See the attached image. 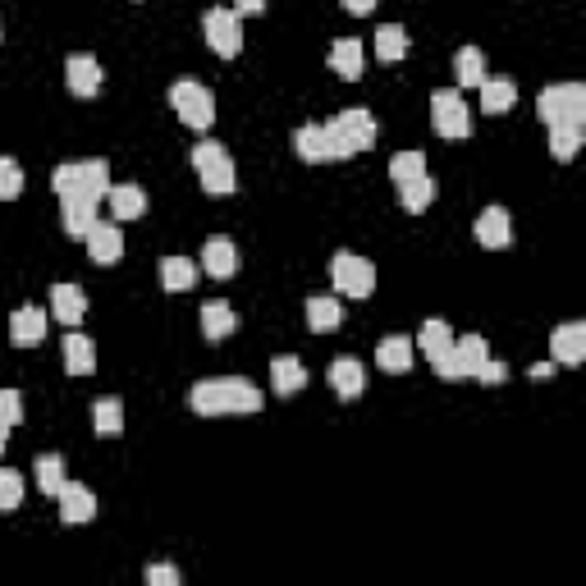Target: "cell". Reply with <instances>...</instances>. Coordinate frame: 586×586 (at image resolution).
I'll use <instances>...</instances> for the list:
<instances>
[{"instance_id":"6da1fadb","label":"cell","mask_w":586,"mask_h":586,"mask_svg":"<svg viewBox=\"0 0 586 586\" xmlns=\"http://www.w3.org/2000/svg\"><path fill=\"white\" fill-rule=\"evenodd\" d=\"M197 417H234V413H261L266 399L252 380L243 376H220V380H197L188 394Z\"/></svg>"},{"instance_id":"7a4b0ae2","label":"cell","mask_w":586,"mask_h":586,"mask_svg":"<svg viewBox=\"0 0 586 586\" xmlns=\"http://www.w3.org/2000/svg\"><path fill=\"white\" fill-rule=\"evenodd\" d=\"M326 142H330V161H348V156L367 152L376 142V120H371L367 106H353V110H339L335 120L326 124Z\"/></svg>"},{"instance_id":"3957f363","label":"cell","mask_w":586,"mask_h":586,"mask_svg":"<svg viewBox=\"0 0 586 586\" xmlns=\"http://www.w3.org/2000/svg\"><path fill=\"white\" fill-rule=\"evenodd\" d=\"M193 170L202 179L211 197H229L239 188V170H234V156L220 147V142H197L193 147Z\"/></svg>"},{"instance_id":"277c9868","label":"cell","mask_w":586,"mask_h":586,"mask_svg":"<svg viewBox=\"0 0 586 586\" xmlns=\"http://www.w3.org/2000/svg\"><path fill=\"white\" fill-rule=\"evenodd\" d=\"M51 188L60 197H106L110 193V170H106V161H69V165H55Z\"/></svg>"},{"instance_id":"5b68a950","label":"cell","mask_w":586,"mask_h":586,"mask_svg":"<svg viewBox=\"0 0 586 586\" xmlns=\"http://www.w3.org/2000/svg\"><path fill=\"white\" fill-rule=\"evenodd\" d=\"M536 115H541L545 124H573V129H582L586 124V87L582 83L545 87L541 97H536Z\"/></svg>"},{"instance_id":"8992f818","label":"cell","mask_w":586,"mask_h":586,"mask_svg":"<svg viewBox=\"0 0 586 586\" xmlns=\"http://www.w3.org/2000/svg\"><path fill=\"white\" fill-rule=\"evenodd\" d=\"M490 358V344L481 335H463L454 339V348H449L445 358H435V376L440 380H467V376H477V367Z\"/></svg>"},{"instance_id":"52a82bcc","label":"cell","mask_w":586,"mask_h":586,"mask_svg":"<svg viewBox=\"0 0 586 586\" xmlns=\"http://www.w3.org/2000/svg\"><path fill=\"white\" fill-rule=\"evenodd\" d=\"M330 280H335V293H348V298H371L376 293V266L358 252H335L330 261Z\"/></svg>"},{"instance_id":"ba28073f","label":"cell","mask_w":586,"mask_h":586,"mask_svg":"<svg viewBox=\"0 0 586 586\" xmlns=\"http://www.w3.org/2000/svg\"><path fill=\"white\" fill-rule=\"evenodd\" d=\"M170 106L179 110V120H184L188 129H211V120H216V97H211L202 83H193V78L170 87Z\"/></svg>"},{"instance_id":"9c48e42d","label":"cell","mask_w":586,"mask_h":586,"mask_svg":"<svg viewBox=\"0 0 586 586\" xmlns=\"http://www.w3.org/2000/svg\"><path fill=\"white\" fill-rule=\"evenodd\" d=\"M431 124H435L440 138H467L472 115H467V101L458 97L454 87H445V92H435L431 97Z\"/></svg>"},{"instance_id":"30bf717a","label":"cell","mask_w":586,"mask_h":586,"mask_svg":"<svg viewBox=\"0 0 586 586\" xmlns=\"http://www.w3.org/2000/svg\"><path fill=\"white\" fill-rule=\"evenodd\" d=\"M202 33H207V46L216 55H239L243 51V23H239V10H207L202 19Z\"/></svg>"},{"instance_id":"8fae6325","label":"cell","mask_w":586,"mask_h":586,"mask_svg":"<svg viewBox=\"0 0 586 586\" xmlns=\"http://www.w3.org/2000/svg\"><path fill=\"white\" fill-rule=\"evenodd\" d=\"M60 518L69 522V527H83V522H92L97 518V495L83 486V481H69L65 477V486H60Z\"/></svg>"},{"instance_id":"7c38bea8","label":"cell","mask_w":586,"mask_h":586,"mask_svg":"<svg viewBox=\"0 0 586 586\" xmlns=\"http://www.w3.org/2000/svg\"><path fill=\"white\" fill-rule=\"evenodd\" d=\"M87 257L97 261V266H115L124 257V234L120 225H110V220H97L92 234H87Z\"/></svg>"},{"instance_id":"4fadbf2b","label":"cell","mask_w":586,"mask_h":586,"mask_svg":"<svg viewBox=\"0 0 586 586\" xmlns=\"http://www.w3.org/2000/svg\"><path fill=\"white\" fill-rule=\"evenodd\" d=\"M65 83L74 97H97L101 92V65L97 55H69L65 60Z\"/></svg>"},{"instance_id":"5bb4252c","label":"cell","mask_w":586,"mask_h":586,"mask_svg":"<svg viewBox=\"0 0 586 586\" xmlns=\"http://www.w3.org/2000/svg\"><path fill=\"white\" fill-rule=\"evenodd\" d=\"M60 207H65V234L69 239H87L92 225H97L101 197H60Z\"/></svg>"},{"instance_id":"9a60e30c","label":"cell","mask_w":586,"mask_h":586,"mask_svg":"<svg viewBox=\"0 0 586 586\" xmlns=\"http://www.w3.org/2000/svg\"><path fill=\"white\" fill-rule=\"evenodd\" d=\"M330 385H335V394L344 403H353L362 390H367V367H362L358 358H335L330 362Z\"/></svg>"},{"instance_id":"2e32d148","label":"cell","mask_w":586,"mask_h":586,"mask_svg":"<svg viewBox=\"0 0 586 586\" xmlns=\"http://www.w3.org/2000/svg\"><path fill=\"white\" fill-rule=\"evenodd\" d=\"M477 243L481 248H509L513 243V220L504 207H486L477 216Z\"/></svg>"},{"instance_id":"e0dca14e","label":"cell","mask_w":586,"mask_h":586,"mask_svg":"<svg viewBox=\"0 0 586 586\" xmlns=\"http://www.w3.org/2000/svg\"><path fill=\"white\" fill-rule=\"evenodd\" d=\"M51 312H55V321H60V326L74 330L78 321L87 316V293L78 289V284H55V289H51Z\"/></svg>"},{"instance_id":"ac0fdd59","label":"cell","mask_w":586,"mask_h":586,"mask_svg":"<svg viewBox=\"0 0 586 586\" xmlns=\"http://www.w3.org/2000/svg\"><path fill=\"white\" fill-rule=\"evenodd\" d=\"M554 362H564V367H577L586 358V326L582 321H568V326L554 330V344H550Z\"/></svg>"},{"instance_id":"d6986e66","label":"cell","mask_w":586,"mask_h":586,"mask_svg":"<svg viewBox=\"0 0 586 586\" xmlns=\"http://www.w3.org/2000/svg\"><path fill=\"white\" fill-rule=\"evenodd\" d=\"M202 271L216 275V280H229V275L239 271V248L229 239H207V248H202Z\"/></svg>"},{"instance_id":"ffe728a7","label":"cell","mask_w":586,"mask_h":586,"mask_svg":"<svg viewBox=\"0 0 586 586\" xmlns=\"http://www.w3.org/2000/svg\"><path fill=\"white\" fill-rule=\"evenodd\" d=\"M10 339L19 348H33L46 339V312L42 307H19V312L10 316Z\"/></svg>"},{"instance_id":"44dd1931","label":"cell","mask_w":586,"mask_h":586,"mask_svg":"<svg viewBox=\"0 0 586 586\" xmlns=\"http://www.w3.org/2000/svg\"><path fill=\"white\" fill-rule=\"evenodd\" d=\"M339 321H344V307H339L335 293H312V298H307V326H312L316 335H330Z\"/></svg>"},{"instance_id":"7402d4cb","label":"cell","mask_w":586,"mask_h":586,"mask_svg":"<svg viewBox=\"0 0 586 586\" xmlns=\"http://www.w3.org/2000/svg\"><path fill=\"white\" fill-rule=\"evenodd\" d=\"M65 371L69 376H92L97 371V348H92L87 335H78V330L65 335Z\"/></svg>"},{"instance_id":"603a6c76","label":"cell","mask_w":586,"mask_h":586,"mask_svg":"<svg viewBox=\"0 0 586 586\" xmlns=\"http://www.w3.org/2000/svg\"><path fill=\"white\" fill-rule=\"evenodd\" d=\"M330 69H335L344 83L362 78V42L358 37H339V42L330 46Z\"/></svg>"},{"instance_id":"cb8c5ba5","label":"cell","mask_w":586,"mask_h":586,"mask_svg":"<svg viewBox=\"0 0 586 586\" xmlns=\"http://www.w3.org/2000/svg\"><path fill=\"white\" fill-rule=\"evenodd\" d=\"M376 367H380V371H390V376H403V371H413V344H408L403 335L380 339V348H376Z\"/></svg>"},{"instance_id":"d4e9b609","label":"cell","mask_w":586,"mask_h":586,"mask_svg":"<svg viewBox=\"0 0 586 586\" xmlns=\"http://www.w3.org/2000/svg\"><path fill=\"white\" fill-rule=\"evenodd\" d=\"M234 330H239V316H234V307H229V303H207V307H202V335H207L211 344L229 339Z\"/></svg>"},{"instance_id":"484cf974","label":"cell","mask_w":586,"mask_h":586,"mask_svg":"<svg viewBox=\"0 0 586 586\" xmlns=\"http://www.w3.org/2000/svg\"><path fill=\"white\" fill-rule=\"evenodd\" d=\"M106 197H110V216L115 220H138L147 211V193L138 184H115Z\"/></svg>"},{"instance_id":"4316f807","label":"cell","mask_w":586,"mask_h":586,"mask_svg":"<svg viewBox=\"0 0 586 586\" xmlns=\"http://www.w3.org/2000/svg\"><path fill=\"white\" fill-rule=\"evenodd\" d=\"M307 385V367L298 358H275L271 362V390L275 394H284V399H289V394H298Z\"/></svg>"},{"instance_id":"83f0119b","label":"cell","mask_w":586,"mask_h":586,"mask_svg":"<svg viewBox=\"0 0 586 586\" xmlns=\"http://www.w3.org/2000/svg\"><path fill=\"white\" fill-rule=\"evenodd\" d=\"M293 152L303 156V161H330V142H326V124H303V129L293 133Z\"/></svg>"},{"instance_id":"f1b7e54d","label":"cell","mask_w":586,"mask_h":586,"mask_svg":"<svg viewBox=\"0 0 586 586\" xmlns=\"http://www.w3.org/2000/svg\"><path fill=\"white\" fill-rule=\"evenodd\" d=\"M197 284V266L188 257H161V289L165 293H188Z\"/></svg>"},{"instance_id":"f546056e","label":"cell","mask_w":586,"mask_h":586,"mask_svg":"<svg viewBox=\"0 0 586 586\" xmlns=\"http://www.w3.org/2000/svg\"><path fill=\"white\" fill-rule=\"evenodd\" d=\"M408 46H413V37L403 33L399 23H385V28L376 33V60H380V65H394V60H403V55H408Z\"/></svg>"},{"instance_id":"4dcf8cb0","label":"cell","mask_w":586,"mask_h":586,"mask_svg":"<svg viewBox=\"0 0 586 586\" xmlns=\"http://www.w3.org/2000/svg\"><path fill=\"white\" fill-rule=\"evenodd\" d=\"M513 101H518V87L509 78H486L481 83V110L486 115H504V110H513Z\"/></svg>"},{"instance_id":"1f68e13d","label":"cell","mask_w":586,"mask_h":586,"mask_svg":"<svg viewBox=\"0 0 586 586\" xmlns=\"http://www.w3.org/2000/svg\"><path fill=\"white\" fill-rule=\"evenodd\" d=\"M417 348H422L426 358H445L449 348H454V330L445 326V321H426L422 330H417Z\"/></svg>"},{"instance_id":"d6a6232c","label":"cell","mask_w":586,"mask_h":586,"mask_svg":"<svg viewBox=\"0 0 586 586\" xmlns=\"http://www.w3.org/2000/svg\"><path fill=\"white\" fill-rule=\"evenodd\" d=\"M454 74H458V87H481L486 83V55L477 46H463L454 55Z\"/></svg>"},{"instance_id":"836d02e7","label":"cell","mask_w":586,"mask_h":586,"mask_svg":"<svg viewBox=\"0 0 586 586\" xmlns=\"http://www.w3.org/2000/svg\"><path fill=\"white\" fill-rule=\"evenodd\" d=\"M92 426H97V435H120L124 431V403L120 399H97L92 403Z\"/></svg>"},{"instance_id":"e575fe53","label":"cell","mask_w":586,"mask_h":586,"mask_svg":"<svg viewBox=\"0 0 586 586\" xmlns=\"http://www.w3.org/2000/svg\"><path fill=\"white\" fill-rule=\"evenodd\" d=\"M60 486H65V463H60V454H42L37 458V490H42V495H60Z\"/></svg>"},{"instance_id":"d590c367","label":"cell","mask_w":586,"mask_h":586,"mask_svg":"<svg viewBox=\"0 0 586 586\" xmlns=\"http://www.w3.org/2000/svg\"><path fill=\"white\" fill-rule=\"evenodd\" d=\"M431 197H435L431 174H422V179H413V184H399V202H403V211H426V207H431Z\"/></svg>"},{"instance_id":"8d00e7d4","label":"cell","mask_w":586,"mask_h":586,"mask_svg":"<svg viewBox=\"0 0 586 586\" xmlns=\"http://www.w3.org/2000/svg\"><path fill=\"white\" fill-rule=\"evenodd\" d=\"M577 147H582V129H573V124H550V152L559 156V161H573Z\"/></svg>"},{"instance_id":"74e56055","label":"cell","mask_w":586,"mask_h":586,"mask_svg":"<svg viewBox=\"0 0 586 586\" xmlns=\"http://www.w3.org/2000/svg\"><path fill=\"white\" fill-rule=\"evenodd\" d=\"M426 174V156L422 152H399L390 161V179L394 184H413V179H422Z\"/></svg>"},{"instance_id":"f35d334b","label":"cell","mask_w":586,"mask_h":586,"mask_svg":"<svg viewBox=\"0 0 586 586\" xmlns=\"http://www.w3.org/2000/svg\"><path fill=\"white\" fill-rule=\"evenodd\" d=\"M23 504V477L14 472V467H0V509L10 513Z\"/></svg>"},{"instance_id":"ab89813d","label":"cell","mask_w":586,"mask_h":586,"mask_svg":"<svg viewBox=\"0 0 586 586\" xmlns=\"http://www.w3.org/2000/svg\"><path fill=\"white\" fill-rule=\"evenodd\" d=\"M23 422V399L19 390H0V435H10Z\"/></svg>"},{"instance_id":"60d3db41","label":"cell","mask_w":586,"mask_h":586,"mask_svg":"<svg viewBox=\"0 0 586 586\" xmlns=\"http://www.w3.org/2000/svg\"><path fill=\"white\" fill-rule=\"evenodd\" d=\"M19 193H23V170H19V161L0 156V197H5V202H14Z\"/></svg>"},{"instance_id":"b9f144b4","label":"cell","mask_w":586,"mask_h":586,"mask_svg":"<svg viewBox=\"0 0 586 586\" xmlns=\"http://www.w3.org/2000/svg\"><path fill=\"white\" fill-rule=\"evenodd\" d=\"M147 586H179V573L170 564H152L147 568Z\"/></svg>"},{"instance_id":"7bdbcfd3","label":"cell","mask_w":586,"mask_h":586,"mask_svg":"<svg viewBox=\"0 0 586 586\" xmlns=\"http://www.w3.org/2000/svg\"><path fill=\"white\" fill-rule=\"evenodd\" d=\"M504 376H509V371H504V362H481V367H477V380H481V385H500V380Z\"/></svg>"},{"instance_id":"ee69618b","label":"cell","mask_w":586,"mask_h":586,"mask_svg":"<svg viewBox=\"0 0 586 586\" xmlns=\"http://www.w3.org/2000/svg\"><path fill=\"white\" fill-rule=\"evenodd\" d=\"M344 10L348 14H371L376 10V0H344Z\"/></svg>"},{"instance_id":"f6af8a7d","label":"cell","mask_w":586,"mask_h":586,"mask_svg":"<svg viewBox=\"0 0 586 586\" xmlns=\"http://www.w3.org/2000/svg\"><path fill=\"white\" fill-rule=\"evenodd\" d=\"M234 10L239 14H261L266 10V0H234Z\"/></svg>"},{"instance_id":"bcb514c9","label":"cell","mask_w":586,"mask_h":586,"mask_svg":"<svg viewBox=\"0 0 586 586\" xmlns=\"http://www.w3.org/2000/svg\"><path fill=\"white\" fill-rule=\"evenodd\" d=\"M550 371H554L550 362H536V367H532V380H545V376H550Z\"/></svg>"},{"instance_id":"7dc6e473","label":"cell","mask_w":586,"mask_h":586,"mask_svg":"<svg viewBox=\"0 0 586 586\" xmlns=\"http://www.w3.org/2000/svg\"><path fill=\"white\" fill-rule=\"evenodd\" d=\"M0 449H5V435H0Z\"/></svg>"}]
</instances>
